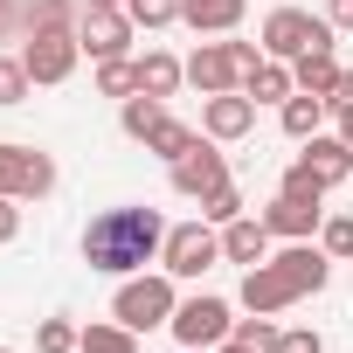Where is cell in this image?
Segmentation results:
<instances>
[{
	"mask_svg": "<svg viewBox=\"0 0 353 353\" xmlns=\"http://www.w3.org/2000/svg\"><path fill=\"white\" fill-rule=\"evenodd\" d=\"M298 159H305V166L319 173V181H325V188H339V181H346V173H353V145H346L339 132H312Z\"/></svg>",
	"mask_w": 353,
	"mask_h": 353,
	"instance_id": "cell-16",
	"label": "cell"
},
{
	"mask_svg": "<svg viewBox=\"0 0 353 353\" xmlns=\"http://www.w3.org/2000/svg\"><path fill=\"white\" fill-rule=\"evenodd\" d=\"M77 346H83V353H139V332H132L125 319H90Z\"/></svg>",
	"mask_w": 353,
	"mask_h": 353,
	"instance_id": "cell-21",
	"label": "cell"
},
{
	"mask_svg": "<svg viewBox=\"0 0 353 353\" xmlns=\"http://www.w3.org/2000/svg\"><path fill=\"white\" fill-rule=\"evenodd\" d=\"M173 284H181L173 270H139V277H125L118 298H111V319H125L132 332L173 325V312H181V291H173Z\"/></svg>",
	"mask_w": 353,
	"mask_h": 353,
	"instance_id": "cell-3",
	"label": "cell"
},
{
	"mask_svg": "<svg viewBox=\"0 0 353 353\" xmlns=\"http://www.w3.org/2000/svg\"><path fill=\"white\" fill-rule=\"evenodd\" d=\"M332 21L325 14H312V8H270L263 14V56H277V63H298V56H332Z\"/></svg>",
	"mask_w": 353,
	"mask_h": 353,
	"instance_id": "cell-2",
	"label": "cell"
},
{
	"mask_svg": "<svg viewBox=\"0 0 353 353\" xmlns=\"http://www.w3.org/2000/svg\"><path fill=\"white\" fill-rule=\"evenodd\" d=\"M325 111H332L325 97H312V90H291V97L277 104V125H284V139H298V145H305V139L325 125Z\"/></svg>",
	"mask_w": 353,
	"mask_h": 353,
	"instance_id": "cell-18",
	"label": "cell"
},
{
	"mask_svg": "<svg viewBox=\"0 0 353 353\" xmlns=\"http://www.w3.org/2000/svg\"><path fill=\"white\" fill-rule=\"evenodd\" d=\"M194 139H201V132H194V125H181V118H173V111H166V118H159V125H152V139H145V152H159V159H166V166H173V159H181V152H188V145H194Z\"/></svg>",
	"mask_w": 353,
	"mask_h": 353,
	"instance_id": "cell-24",
	"label": "cell"
},
{
	"mask_svg": "<svg viewBox=\"0 0 353 353\" xmlns=\"http://www.w3.org/2000/svg\"><path fill=\"white\" fill-rule=\"evenodd\" d=\"M159 118H166V97H145V90H132V97H125V111H118L125 139H139V145L152 139V125H159Z\"/></svg>",
	"mask_w": 353,
	"mask_h": 353,
	"instance_id": "cell-22",
	"label": "cell"
},
{
	"mask_svg": "<svg viewBox=\"0 0 353 353\" xmlns=\"http://www.w3.org/2000/svg\"><path fill=\"white\" fill-rule=\"evenodd\" d=\"M243 90L256 97V104H284L291 90H298V77H291V63H277V56H263L250 77H243Z\"/></svg>",
	"mask_w": 353,
	"mask_h": 353,
	"instance_id": "cell-20",
	"label": "cell"
},
{
	"mask_svg": "<svg viewBox=\"0 0 353 353\" xmlns=\"http://www.w3.org/2000/svg\"><path fill=\"white\" fill-rule=\"evenodd\" d=\"M83 14H77V0H21V28L35 35V28H77Z\"/></svg>",
	"mask_w": 353,
	"mask_h": 353,
	"instance_id": "cell-23",
	"label": "cell"
},
{
	"mask_svg": "<svg viewBox=\"0 0 353 353\" xmlns=\"http://www.w3.org/2000/svg\"><path fill=\"white\" fill-rule=\"evenodd\" d=\"M270 263L312 298V291H325V277H332V256L319 250V243H284V250H270Z\"/></svg>",
	"mask_w": 353,
	"mask_h": 353,
	"instance_id": "cell-14",
	"label": "cell"
},
{
	"mask_svg": "<svg viewBox=\"0 0 353 353\" xmlns=\"http://www.w3.org/2000/svg\"><path fill=\"white\" fill-rule=\"evenodd\" d=\"M215 353H250V346H236V339H222V346H215Z\"/></svg>",
	"mask_w": 353,
	"mask_h": 353,
	"instance_id": "cell-40",
	"label": "cell"
},
{
	"mask_svg": "<svg viewBox=\"0 0 353 353\" xmlns=\"http://www.w3.org/2000/svg\"><path fill=\"white\" fill-rule=\"evenodd\" d=\"M325 104H332V111H346V104H353V70H339V83H332V97H325Z\"/></svg>",
	"mask_w": 353,
	"mask_h": 353,
	"instance_id": "cell-37",
	"label": "cell"
},
{
	"mask_svg": "<svg viewBox=\"0 0 353 353\" xmlns=\"http://www.w3.org/2000/svg\"><path fill=\"white\" fill-rule=\"evenodd\" d=\"M277 194H291V201H325V181L305 166V159H291V173H284V188Z\"/></svg>",
	"mask_w": 353,
	"mask_h": 353,
	"instance_id": "cell-32",
	"label": "cell"
},
{
	"mask_svg": "<svg viewBox=\"0 0 353 353\" xmlns=\"http://www.w3.org/2000/svg\"><path fill=\"white\" fill-rule=\"evenodd\" d=\"M188 353H215V346H188Z\"/></svg>",
	"mask_w": 353,
	"mask_h": 353,
	"instance_id": "cell-42",
	"label": "cell"
},
{
	"mask_svg": "<svg viewBox=\"0 0 353 353\" xmlns=\"http://www.w3.org/2000/svg\"><path fill=\"white\" fill-rule=\"evenodd\" d=\"M319 250L325 256H353V215H325L319 222Z\"/></svg>",
	"mask_w": 353,
	"mask_h": 353,
	"instance_id": "cell-33",
	"label": "cell"
},
{
	"mask_svg": "<svg viewBox=\"0 0 353 353\" xmlns=\"http://www.w3.org/2000/svg\"><path fill=\"white\" fill-rule=\"evenodd\" d=\"M236 215H243V188H236V181H222L215 194H201V222L222 229V222H236Z\"/></svg>",
	"mask_w": 353,
	"mask_h": 353,
	"instance_id": "cell-29",
	"label": "cell"
},
{
	"mask_svg": "<svg viewBox=\"0 0 353 353\" xmlns=\"http://www.w3.org/2000/svg\"><path fill=\"white\" fill-rule=\"evenodd\" d=\"M0 194H14V201L56 194V159L35 152V145H8V139H0Z\"/></svg>",
	"mask_w": 353,
	"mask_h": 353,
	"instance_id": "cell-6",
	"label": "cell"
},
{
	"mask_svg": "<svg viewBox=\"0 0 353 353\" xmlns=\"http://www.w3.org/2000/svg\"><path fill=\"white\" fill-rule=\"evenodd\" d=\"M270 243H277V236L263 229V215H236V222H222V256H229V263H243V270H250V263H263V256H270Z\"/></svg>",
	"mask_w": 353,
	"mask_h": 353,
	"instance_id": "cell-15",
	"label": "cell"
},
{
	"mask_svg": "<svg viewBox=\"0 0 353 353\" xmlns=\"http://www.w3.org/2000/svg\"><path fill=\"white\" fill-rule=\"evenodd\" d=\"M0 353H14V346H0Z\"/></svg>",
	"mask_w": 353,
	"mask_h": 353,
	"instance_id": "cell-43",
	"label": "cell"
},
{
	"mask_svg": "<svg viewBox=\"0 0 353 353\" xmlns=\"http://www.w3.org/2000/svg\"><path fill=\"white\" fill-rule=\"evenodd\" d=\"M132 90H139V63H132V56L97 63V97H132Z\"/></svg>",
	"mask_w": 353,
	"mask_h": 353,
	"instance_id": "cell-26",
	"label": "cell"
},
{
	"mask_svg": "<svg viewBox=\"0 0 353 353\" xmlns=\"http://www.w3.org/2000/svg\"><path fill=\"white\" fill-rule=\"evenodd\" d=\"M319 222H325V208H319V201H291V194H277V201L263 208V229H270L277 243H312V236H319Z\"/></svg>",
	"mask_w": 353,
	"mask_h": 353,
	"instance_id": "cell-13",
	"label": "cell"
},
{
	"mask_svg": "<svg viewBox=\"0 0 353 353\" xmlns=\"http://www.w3.org/2000/svg\"><path fill=\"white\" fill-rule=\"evenodd\" d=\"M166 250V222L159 208H104L83 229V263L104 277H139L152 256Z\"/></svg>",
	"mask_w": 353,
	"mask_h": 353,
	"instance_id": "cell-1",
	"label": "cell"
},
{
	"mask_svg": "<svg viewBox=\"0 0 353 353\" xmlns=\"http://www.w3.org/2000/svg\"><path fill=\"white\" fill-rule=\"evenodd\" d=\"M325 21H332L339 35H353V0H332V8H325Z\"/></svg>",
	"mask_w": 353,
	"mask_h": 353,
	"instance_id": "cell-36",
	"label": "cell"
},
{
	"mask_svg": "<svg viewBox=\"0 0 353 353\" xmlns=\"http://www.w3.org/2000/svg\"><path fill=\"white\" fill-rule=\"evenodd\" d=\"M77 353H83V346H77Z\"/></svg>",
	"mask_w": 353,
	"mask_h": 353,
	"instance_id": "cell-44",
	"label": "cell"
},
{
	"mask_svg": "<svg viewBox=\"0 0 353 353\" xmlns=\"http://www.w3.org/2000/svg\"><path fill=\"white\" fill-rule=\"evenodd\" d=\"M243 14H250V0H181V21L194 35H229Z\"/></svg>",
	"mask_w": 353,
	"mask_h": 353,
	"instance_id": "cell-17",
	"label": "cell"
},
{
	"mask_svg": "<svg viewBox=\"0 0 353 353\" xmlns=\"http://www.w3.org/2000/svg\"><path fill=\"white\" fill-rule=\"evenodd\" d=\"M277 353H325V339H319L312 325H291V332L277 339Z\"/></svg>",
	"mask_w": 353,
	"mask_h": 353,
	"instance_id": "cell-34",
	"label": "cell"
},
{
	"mask_svg": "<svg viewBox=\"0 0 353 353\" xmlns=\"http://www.w3.org/2000/svg\"><path fill=\"white\" fill-rule=\"evenodd\" d=\"M77 339H83V325H77V319H63V312L35 325V353H77Z\"/></svg>",
	"mask_w": 353,
	"mask_h": 353,
	"instance_id": "cell-27",
	"label": "cell"
},
{
	"mask_svg": "<svg viewBox=\"0 0 353 353\" xmlns=\"http://www.w3.org/2000/svg\"><path fill=\"white\" fill-rule=\"evenodd\" d=\"M90 8H125V0H90Z\"/></svg>",
	"mask_w": 353,
	"mask_h": 353,
	"instance_id": "cell-41",
	"label": "cell"
},
{
	"mask_svg": "<svg viewBox=\"0 0 353 353\" xmlns=\"http://www.w3.org/2000/svg\"><path fill=\"white\" fill-rule=\"evenodd\" d=\"M159 263H166L173 277H201V270H215V263H222V229H215V222H173Z\"/></svg>",
	"mask_w": 353,
	"mask_h": 353,
	"instance_id": "cell-5",
	"label": "cell"
},
{
	"mask_svg": "<svg viewBox=\"0 0 353 353\" xmlns=\"http://www.w3.org/2000/svg\"><path fill=\"white\" fill-rule=\"evenodd\" d=\"M21 21V8H14V0H0V42H8V28Z\"/></svg>",
	"mask_w": 353,
	"mask_h": 353,
	"instance_id": "cell-38",
	"label": "cell"
},
{
	"mask_svg": "<svg viewBox=\"0 0 353 353\" xmlns=\"http://www.w3.org/2000/svg\"><path fill=\"white\" fill-rule=\"evenodd\" d=\"M222 181H229V159L215 152V139H208V132H201V139H194V145H188L181 159H173V194H188V201L215 194Z\"/></svg>",
	"mask_w": 353,
	"mask_h": 353,
	"instance_id": "cell-9",
	"label": "cell"
},
{
	"mask_svg": "<svg viewBox=\"0 0 353 353\" xmlns=\"http://www.w3.org/2000/svg\"><path fill=\"white\" fill-rule=\"evenodd\" d=\"M181 346H222L229 332H236V319H229V298H181V312H173V325H166Z\"/></svg>",
	"mask_w": 353,
	"mask_h": 353,
	"instance_id": "cell-8",
	"label": "cell"
},
{
	"mask_svg": "<svg viewBox=\"0 0 353 353\" xmlns=\"http://www.w3.org/2000/svg\"><path fill=\"white\" fill-rule=\"evenodd\" d=\"M132 35H139V21H132L125 8H83V21H77V42H83V56H97V63L125 56Z\"/></svg>",
	"mask_w": 353,
	"mask_h": 353,
	"instance_id": "cell-10",
	"label": "cell"
},
{
	"mask_svg": "<svg viewBox=\"0 0 353 353\" xmlns=\"http://www.w3.org/2000/svg\"><path fill=\"white\" fill-rule=\"evenodd\" d=\"M28 90H35L28 63L21 56H0V104H28Z\"/></svg>",
	"mask_w": 353,
	"mask_h": 353,
	"instance_id": "cell-30",
	"label": "cell"
},
{
	"mask_svg": "<svg viewBox=\"0 0 353 353\" xmlns=\"http://www.w3.org/2000/svg\"><path fill=\"white\" fill-rule=\"evenodd\" d=\"M291 77H298V90H312V97H332V83H339V63H332V56H298V63H291Z\"/></svg>",
	"mask_w": 353,
	"mask_h": 353,
	"instance_id": "cell-25",
	"label": "cell"
},
{
	"mask_svg": "<svg viewBox=\"0 0 353 353\" xmlns=\"http://www.w3.org/2000/svg\"><path fill=\"white\" fill-rule=\"evenodd\" d=\"M332 118H339V139L353 145V104H346V111H332Z\"/></svg>",
	"mask_w": 353,
	"mask_h": 353,
	"instance_id": "cell-39",
	"label": "cell"
},
{
	"mask_svg": "<svg viewBox=\"0 0 353 353\" xmlns=\"http://www.w3.org/2000/svg\"><path fill=\"white\" fill-rule=\"evenodd\" d=\"M250 125H256V97H250V90H222V97H208V104H201V132H208L215 145L243 139Z\"/></svg>",
	"mask_w": 353,
	"mask_h": 353,
	"instance_id": "cell-12",
	"label": "cell"
},
{
	"mask_svg": "<svg viewBox=\"0 0 353 353\" xmlns=\"http://www.w3.org/2000/svg\"><path fill=\"white\" fill-rule=\"evenodd\" d=\"M229 339H236V346H250V353H277V339H284V332H277L263 312H250V319H236V332H229Z\"/></svg>",
	"mask_w": 353,
	"mask_h": 353,
	"instance_id": "cell-28",
	"label": "cell"
},
{
	"mask_svg": "<svg viewBox=\"0 0 353 353\" xmlns=\"http://www.w3.org/2000/svg\"><path fill=\"white\" fill-rule=\"evenodd\" d=\"M14 236H21V201L0 194V243H14Z\"/></svg>",
	"mask_w": 353,
	"mask_h": 353,
	"instance_id": "cell-35",
	"label": "cell"
},
{
	"mask_svg": "<svg viewBox=\"0 0 353 353\" xmlns=\"http://www.w3.org/2000/svg\"><path fill=\"white\" fill-rule=\"evenodd\" d=\"M181 83H188V63L181 56H166V49H145L139 56V90L145 97H173Z\"/></svg>",
	"mask_w": 353,
	"mask_h": 353,
	"instance_id": "cell-19",
	"label": "cell"
},
{
	"mask_svg": "<svg viewBox=\"0 0 353 353\" xmlns=\"http://www.w3.org/2000/svg\"><path fill=\"white\" fill-rule=\"evenodd\" d=\"M263 63V42H201L188 56V83L201 97H222V90H243V77Z\"/></svg>",
	"mask_w": 353,
	"mask_h": 353,
	"instance_id": "cell-4",
	"label": "cell"
},
{
	"mask_svg": "<svg viewBox=\"0 0 353 353\" xmlns=\"http://www.w3.org/2000/svg\"><path fill=\"white\" fill-rule=\"evenodd\" d=\"M236 298H243V312H263V319H277V312H291L305 291H298V284H291V277H284V270L263 256V263H250V270H243V291H236Z\"/></svg>",
	"mask_w": 353,
	"mask_h": 353,
	"instance_id": "cell-11",
	"label": "cell"
},
{
	"mask_svg": "<svg viewBox=\"0 0 353 353\" xmlns=\"http://www.w3.org/2000/svg\"><path fill=\"white\" fill-rule=\"evenodd\" d=\"M77 56H83V42H77V28H35L28 42H21V63H28V77L49 90V83H70V70H77Z\"/></svg>",
	"mask_w": 353,
	"mask_h": 353,
	"instance_id": "cell-7",
	"label": "cell"
},
{
	"mask_svg": "<svg viewBox=\"0 0 353 353\" xmlns=\"http://www.w3.org/2000/svg\"><path fill=\"white\" fill-rule=\"evenodd\" d=\"M125 14L139 28H173V21H181V0H125Z\"/></svg>",
	"mask_w": 353,
	"mask_h": 353,
	"instance_id": "cell-31",
	"label": "cell"
}]
</instances>
